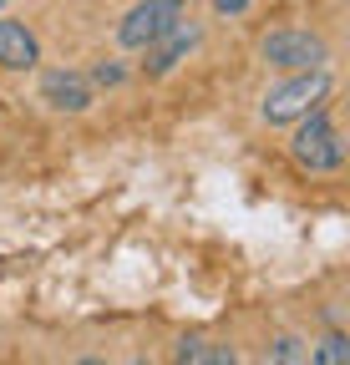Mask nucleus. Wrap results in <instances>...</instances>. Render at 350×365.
Wrapping results in <instances>:
<instances>
[{
    "label": "nucleus",
    "mask_w": 350,
    "mask_h": 365,
    "mask_svg": "<svg viewBox=\"0 0 350 365\" xmlns=\"http://www.w3.org/2000/svg\"><path fill=\"white\" fill-rule=\"evenodd\" d=\"M259 56L269 66H279V71H325L330 46L315 31H269L259 41Z\"/></svg>",
    "instance_id": "3"
},
{
    "label": "nucleus",
    "mask_w": 350,
    "mask_h": 365,
    "mask_svg": "<svg viewBox=\"0 0 350 365\" xmlns=\"http://www.w3.org/2000/svg\"><path fill=\"white\" fill-rule=\"evenodd\" d=\"M0 6H6V0H0Z\"/></svg>",
    "instance_id": "15"
},
{
    "label": "nucleus",
    "mask_w": 350,
    "mask_h": 365,
    "mask_svg": "<svg viewBox=\"0 0 350 365\" xmlns=\"http://www.w3.org/2000/svg\"><path fill=\"white\" fill-rule=\"evenodd\" d=\"M264 365H304V345L294 335H279L269 350H264Z\"/></svg>",
    "instance_id": "8"
},
{
    "label": "nucleus",
    "mask_w": 350,
    "mask_h": 365,
    "mask_svg": "<svg viewBox=\"0 0 350 365\" xmlns=\"http://www.w3.org/2000/svg\"><path fill=\"white\" fill-rule=\"evenodd\" d=\"M41 61V46L21 21H0V66L6 71H31Z\"/></svg>",
    "instance_id": "7"
},
{
    "label": "nucleus",
    "mask_w": 350,
    "mask_h": 365,
    "mask_svg": "<svg viewBox=\"0 0 350 365\" xmlns=\"http://www.w3.org/2000/svg\"><path fill=\"white\" fill-rule=\"evenodd\" d=\"M289 148H294V163L310 168V173H335V168L345 163V143H340L335 122H330L320 107L299 117V132H294Z\"/></svg>",
    "instance_id": "2"
},
{
    "label": "nucleus",
    "mask_w": 350,
    "mask_h": 365,
    "mask_svg": "<svg viewBox=\"0 0 350 365\" xmlns=\"http://www.w3.org/2000/svg\"><path fill=\"white\" fill-rule=\"evenodd\" d=\"M325 97H330V76L325 71H289L279 86L264 91V122H299Z\"/></svg>",
    "instance_id": "1"
},
{
    "label": "nucleus",
    "mask_w": 350,
    "mask_h": 365,
    "mask_svg": "<svg viewBox=\"0 0 350 365\" xmlns=\"http://www.w3.org/2000/svg\"><path fill=\"white\" fill-rule=\"evenodd\" d=\"M76 365H107V360H92V355H86V360H76Z\"/></svg>",
    "instance_id": "13"
},
{
    "label": "nucleus",
    "mask_w": 350,
    "mask_h": 365,
    "mask_svg": "<svg viewBox=\"0 0 350 365\" xmlns=\"http://www.w3.org/2000/svg\"><path fill=\"white\" fill-rule=\"evenodd\" d=\"M213 11L218 16H239V11H249V0H213Z\"/></svg>",
    "instance_id": "12"
},
{
    "label": "nucleus",
    "mask_w": 350,
    "mask_h": 365,
    "mask_svg": "<svg viewBox=\"0 0 350 365\" xmlns=\"http://www.w3.org/2000/svg\"><path fill=\"white\" fill-rule=\"evenodd\" d=\"M173 26H183V0H143V6H133L122 16L117 41L127 46V51H148V46L163 41Z\"/></svg>",
    "instance_id": "4"
},
{
    "label": "nucleus",
    "mask_w": 350,
    "mask_h": 365,
    "mask_svg": "<svg viewBox=\"0 0 350 365\" xmlns=\"http://www.w3.org/2000/svg\"><path fill=\"white\" fill-rule=\"evenodd\" d=\"M41 102H46L51 112H86L92 107V81H86L81 71H46L41 76Z\"/></svg>",
    "instance_id": "5"
},
{
    "label": "nucleus",
    "mask_w": 350,
    "mask_h": 365,
    "mask_svg": "<svg viewBox=\"0 0 350 365\" xmlns=\"http://www.w3.org/2000/svg\"><path fill=\"white\" fill-rule=\"evenodd\" d=\"M133 365H148V360H133Z\"/></svg>",
    "instance_id": "14"
},
{
    "label": "nucleus",
    "mask_w": 350,
    "mask_h": 365,
    "mask_svg": "<svg viewBox=\"0 0 350 365\" xmlns=\"http://www.w3.org/2000/svg\"><path fill=\"white\" fill-rule=\"evenodd\" d=\"M203 365H239V355L224 345H203Z\"/></svg>",
    "instance_id": "11"
},
{
    "label": "nucleus",
    "mask_w": 350,
    "mask_h": 365,
    "mask_svg": "<svg viewBox=\"0 0 350 365\" xmlns=\"http://www.w3.org/2000/svg\"><path fill=\"white\" fill-rule=\"evenodd\" d=\"M178 365H203V340H178Z\"/></svg>",
    "instance_id": "10"
},
{
    "label": "nucleus",
    "mask_w": 350,
    "mask_h": 365,
    "mask_svg": "<svg viewBox=\"0 0 350 365\" xmlns=\"http://www.w3.org/2000/svg\"><path fill=\"white\" fill-rule=\"evenodd\" d=\"M315 365H350V340L345 335H325L315 345Z\"/></svg>",
    "instance_id": "9"
},
{
    "label": "nucleus",
    "mask_w": 350,
    "mask_h": 365,
    "mask_svg": "<svg viewBox=\"0 0 350 365\" xmlns=\"http://www.w3.org/2000/svg\"><path fill=\"white\" fill-rule=\"evenodd\" d=\"M193 46H198V26H173L163 41H153L148 51H143V56H148L143 71H148V76H168L173 66H178V61L193 51Z\"/></svg>",
    "instance_id": "6"
}]
</instances>
